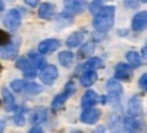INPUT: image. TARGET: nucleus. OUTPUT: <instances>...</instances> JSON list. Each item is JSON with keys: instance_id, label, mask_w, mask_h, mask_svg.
<instances>
[{"instance_id": "7c9ffc66", "label": "nucleus", "mask_w": 147, "mask_h": 133, "mask_svg": "<svg viewBox=\"0 0 147 133\" xmlns=\"http://www.w3.org/2000/svg\"><path fill=\"white\" fill-rule=\"evenodd\" d=\"M139 86H140L143 90L147 92V74H143V76L139 78Z\"/></svg>"}, {"instance_id": "1a4fd4ad", "label": "nucleus", "mask_w": 147, "mask_h": 133, "mask_svg": "<svg viewBox=\"0 0 147 133\" xmlns=\"http://www.w3.org/2000/svg\"><path fill=\"white\" fill-rule=\"evenodd\" d=\"M58 47H59V40L58 39H45L39 43V46H38V51H39L40 54L47 55V54L54 53Z\"/></svg>"}, {"instance_id": "b1692460", "label": "nucleus", "mask_w": 147, "mask_h": 133, "mask_svg": "<svg viewBox=\"0 0 147 133\" xmlns=\"http://www.w3.org/2000/svg\"><path fill=\"white\" fill-rule=\"evenodd\" d=\"M23 92L31 94V96L39 94L40 92H42V86L38 84H34V82H26V86H24V90H23Z\"/></svg>"}, {"instance_id": "0eeeda50", "label": "nucleus", "mask_w": 147, "mask_h": 133, "mask_svg": "<svg viewBox=\"0 0 147 133\" xmlns=\"http://www.w3.org/2000/svg\"><path fill=\"white\" fill-rule=\"evenodd\" d=\"M101 117V112L98 109H94V108H86L84 109V112L81 113L80 116V120L84 122V124H88V125H92V124H96Z\"/></svg>"}, {"instance_id": "72a5a7b5", "label": "nucleus", "mask_w": 147, "mask_h": 133, "mask_svg": "<svg viewBox=\"0 0 147 133\" xmlns=\"http://www.w3.org/2000/svg\"><path fill=\"white\" fill-rule=\"evenodd\" d=\"M30 132L31 133H40L42 132V128H40V126H32V128L30 129Z\"/></svg>"}, {"instance_id": "dca6fc26", "label": "nucleus", "mask_w": 147, "mask_h": 133, "mask_svg": "<svg viewBox=\"0 0 147 133\" xmlns=\"http://www.w3.org/2000/svg\"><path fill=\"white\" fill-rule=\"evenodd\" d=\"M85 34H86V30H78V31L70 34V36L66 39V46L67 47H77L82 42Z\"/></svg>"}, {"instance_id": "9b49d317", "label": "nucleus", "mask_w": 147, "mask_h": 133, "mask_svg": "<svg viewBox=\"0 0 147 133\" xmlns=\"http://www.w3.org/2000/svg\"><path fill=\"white\" fill-rule=\"evenodd\" d=\"M132 28L134 31H143L147 28V12H138L132 19Z\"/></svg>"}, {"instance_id": "393cba45", "label": "nucleus", "mask_w": 147, "mask_h": 133, "mask_svg": "<svg viewBox=\"0 0 147 133\" xmlns=\"http://www.w3.org/2000/svg\"><path fill=\"white\" fill-rule=\"evenodd\" d=\"M127 61L131 66L138 67L140 66V55H139L136 51H128L127 53Z\"/></svg>"}, {"instance_id": "6ab92c4d", "label": "nucleus", "mask_w": 147, "mask_h": 133, "mask_svg": "<svg viewBox=\"0 0 147 133\" xmlns=\"http://www.w3.org/2000/svg\"><path fill=\"white\" fill-rule=\"evenodd\" d=\"M54 12H55V8H54V5L51 3H43V4H40L39 9H38V13H39V16L42 19L53 18Z\"/></svg>"}, {"instance_id": "f3484780", "label": "nucleus", "mask_w": 147, "mask_h": 133, "mask_svg": "<svg viewBox=\"0 0 147 133\" xmlns=\"http://www.w3.org/2000/svg\"><path fill=\"white\" fill-rule=\"evenodd\" d=\"M142 102L139 100V97H132L129 100L128 102V113L131 116H135V117H138V116L142 114Z\"/></svg>"}, {"instance_id": "7ed1b4c3", "label": "nucleus", "mask_w": 147, "mask_h": 133, "mask_svg": "<svg viewBox=\"0 0 147 133\" xmlns=\"http://www.w3.org/2000/svg\"><path fill=\"white\" fill-rule=\"evenodd\" d=\"M3 23L4 26L11 30V31H16L20 24H22V15H20V11L16 8L9 9L8 12L5 13L4 19H3Z\"/></svg>"}, {"instance_id": "e433bc0d", "label": "nucleus", "mask_w": 147, "mask_h": 133, "mask_svg": "<svg viewBox=\"0 0 147 133\" xmlns=\"http://www.w3.org/2000/svg\"><path fill=\"white\" fill-rule=\"evenodd\" d=\"M143 55H144V57L147 58V46L144 47V49H143Z\"/></svg>"}, {"instance_id": "5701e85b", "label": "nucleus", "mask_w": 147, "mask_h": 133, "mask_svg": "<svg viewBox=\"0 0 147 133\" xmlns=\"http://www.w3.org/2000/svg\"><path fill=\"white\" fill-rule=\"evenodd\" d=\"M102 66H104V63H102V61L100 58L92 57L85 62V65L82 67H84V69H93L94 70V69H100V67H102Z\"/></svg>"}, {"instance_id": "f8f14e48", "label": "nucleus", "mask_w": 147, "mask_h": 133, "mask_svg": "<svg viewBox=\"0 0 147 133\" xmlns=\"http://www.w3.org/2000/svg\"><path fill=\"white\" fill-rule=\"evenodd\" d=\"M97 102H98L97 93L93 92V90H88V92L82 96V98H81V106L84 108V109H86V108H93Z\"/></svg>"}, {"instance_id": "9d476101", "label": "nucleus", "mask_w": 147, "mask_h": 133, "mask_svg": "<svg viewBox=\"0 0 147 133\" xmlns=\"http://www.w3.org/2000/svg\"><path fill=\"white\" fill-rule=\"evenodd\" d=\"M132 67L127 65V63H119L116 66L115 70V78L116 80H121V81H128L131 77H132Z\"/></svg>"}, {"instance_id": "ddd939ff", "label": "nucleus", "mask_w": 147, "mask_h": 133, "mask_svg": "<svg viewBox=\"0 0 147 133\" xmlns=\"http://www.w3.org/2000/svg\"><path fill=\"white\" fill-rule=\"evenodd\" d=\"M1 97H3V104H4L5 110L12 112L16 109V104H15V98H13L12 93L9 92L8 89H3L1 90Z\"/></svg>"}, {"instance_id": "4c0bfd02", "label": "nucleus", "mask_w": 147, "mask_h": 133, "mask_svg": "<svg viewBox=\"0 0 147 133\" xmlns=\"http://www.w3.org/2000/svg\"><path fill=\"white\" fill-rule=\"evenodd\" d=\"M142 1H144V3H147V0H142Z\"/></svg>"}, {"instance_id": "c85d7f7f", "label": "nucleus", "mask_w": 147, "mask_h": 133, "mask_svg": "<svg viewBox=\"0 0 147 133\" xmlns=\"http://www.w3.org/2000/svg\"><path fill=\"white\" fill-rule=\"evenodd\" d=\"M24 86H26V81L16 80L11 82V89H12L13 92H16V93H22L23 90H24Z\"/></svg>"}, {"instance_id": "f704fd0d", "label": "nucleus", "mask_w": 147, "mask_h": 133, "mask_svg": "<svg viewBox=\"0 0 147 133\" xmlns=\"http://www.w3.org/2000/svg\"><path fill=\"white\" fill-rule=\"evenodd\" d=\"M4 126H5L4 121H0V132H1V130H4Z\"/></svg>"}, {"instance_id": "c9c22d12", "label": "nucleus", "mask_w": 147, "mask_h": 133, "mask_svg": "<svg viewBox=\"0 0 147 133\" xmlns=\"http://www.w3.org/2000/svg\"><path fill=\"white\" fill-rule=\"evenodd\" d=\"M3 9H4V4H3V1L0 0V12H1Z\"/></svg>"}, {"instance_id": "473e14b6", "label": "nucleus", "mask_w": 147, "mask_h": 133, "mask_svg": "<svg viewBox=\"0 0 147 133\" xmlns=\"http://www.w3.org/2000/svg\"><path fill=\"white\" fill-rule=\"evenodd\" d=\"M24 3L27 5H30V7H36L38 3H39V0H24Z\"/></svg>"}, {"instance_id": "6e6552de", "label": "nucleus", "mask_w": 147, "mask_h": 133, "mask_svg": "<svg viewBox=\"0 0 147 133\" xmlns=\"http://www.w3.org/2000/svg\"><path fill=\"white\" fill-rule=\"evenodd\" d=\"M58 78V70L57 67L53 66V65H49V66H45L43 70L40 73V81L45 85H53L54 81Z\"/></svg>"}, {"instance_id": "c756f323", "label": "nucleus", "mask_w": 147, "mask_h": 133, "mask_svg": "<svg viewBox=\"0 0 147 133\" xmlns=\"http://www.w3.org/2000/svg\"><path fill=\"white\" fill-rule=\"evenodd\" d=\"M13 121H15L16 125H19V126L24 125V113H23L22 108H19L18 110H16V114H15V117H13Z\"/></svg>"}, {"instance_id": "2f4dec72", "label": "nucleus", "mask_w": 147, "mask_h": 133, "mask_svg": "<svg viewBox=\"0 0 147 133\" xmlns=\"http://www.w3.org/2000/svg\"><path fill=\"white\" fill-rule=\"evenodd\" d=\"M129 3H131V5H128L129 8H136V7H139L136 0H125V4H129Z\"/></svg>"}, {"instance_id": "39448f33", "label": "nucleus", "mask_w": 147, "mask_h": 133, "mask_svg": "<svg viewBox=\"0 0 147 133\" xmlns=\"http://www.w3.org/2000/svg\"><path fill=\"white\" fill-rule=\"evenodd\" d=\"M16 67L22 70L23 76L27 77V78H30V80H32V78L36 77L35 66H34V65L30 62V59H27V58H24V57L19 58L18 61H16Z\"/></svg>"}, {"instance_id": "bb28decb", "label": "nucleus", "mask_w": 147, "mask_h": 133, "mask_svg": "<svg viewBox=\"0 0 147 133\" xmlns=\"http://www.w3.org/2000/svg\"><path fill=\"white\" fill-rule=\"evenodd\" d=\"M104 3H105V0H93V1H92V3L89 4L90 12L93 13V15H96V13H97L100 9H102V7H104Z\"/></svg>"}, {"instance_id": "a878e982", "label": "nucleus", "mask_w": 147, "mask_h": 133, "mask_svg": "<svg viewBox=\"0 0 147 133\" xmlns=\"http://www.w3.org/2000/svg\"><path fill=\"white\" fill-rule=\"evenodd\" d=\"M93 50H94V44L92 43V42H88V43H85L84 46L80 49V51H78V57L80 58L88 57V55H90V54L93 53Z\"/></svg>"}, {"instance_id": "f257e3e1", "label": "nucleus", "mask_w": 147, "mask_h": 133, "mask_svg": "<svg viewBox=\"0 0 147 133\" xmlns=\"http://www.w3.org/2000/svg\"><path fill=\"white\" fill-rule=\"evenodd\" d=\"M115 22V7H102L93 19V27L98 32H107L113 27Z\"/></svg>"}, {"instance_id": "412c9836", "label": "nucleus", "mask_w": 147, "mask_h": 133, "mask_svg": "<svg viewBox=\"0 0 147 133\" xmlns=\"http://www.w3.org/2000/svg\"><path fill=\"white\" fill-rule=\"evenodd\" d=\"M28 59L35 66V69H43L46 66V59L40 54L35 53V51H30L28 53Z\"/></svg>"}, {"instance_id": "4be33fe9", "label": "nucleus", "mask_w": 147, "mask_h": 133, "mask_svg": "<svg viewBox=\"0 0 147 133\" xmlns=\"http://www.w3.org/2000/svg\"><path fill=\"white\" fill-rule=\"evenodd\" d=\"M73 59H74V55L71 51H61L59 55H58V61L62 65L63 67H69L73 63Z\"/></svg>"}, {"instance_id": "20e7f679", "label": "nucleus", "mask_w": 147, "mask_h": 133, "mask_svg": "<svg viewBox=\"0 0 147 133\" xmlns=\"http://www.w3.org/2000/svg\"><path fill=\"white\" fill-rule=\"evenodd\" d=\"M86 5H88L86 0H65V12L63 13L73 16V15L82 12L86 8Z\"/></svg>"}, {"instance_id": "423d86ee", "label": "nucleus", "mask_w": 147, "mask_h": 133, "mask_svg": "<svg viewBox=\"0 0 147 133\" xmlns=\"http://www.w3.org/2000/svg\"><path fill=\"white\" fill-rule=\"evenodd\" d=\"M107 89H108V96L111 98V101L119 104V101H120V98H121V94H123L121 85L116 80H109L107 82Z\"/></svg>"}, {"instance_id": "a211bd4d", "label": "nucleus", "mask_w": 147, "mask_h": 133, "mask_svg": "<svg viewBox=\"0 0 147 133\" xmlns=\"http://www.w3.org/2000/svg\"><path fill=\"white\" fill-rule=\"evenodd\" d=\"M47 120V109L45 108H38L32 112L31 114V122L35 125H39Z\"/></svg>"}, {"instance_id": "cd10ccee", "label": "nucleus", "mask_w": 147, "mask_h": 133, "mask_svg": "<svg viewBox=\"0 0 147 133\" xmlns=\"http://www.w3.org/2000/svg\"><path fill=\"white\" fill-rule=\"evenodd\" d=\"M11 42H12V39H11V35L8 32H5L4 30H0V47L8 46Z\"/></svg>"}, {"instance_id": "f03ea898", "label": "nucleus", "mask_w": 147, "mask_h": 133, "mask_svg": "<svg viewBox=\"0 0 147 133\" xmlns=\"http://www.w3.org/2000/svg\"><path fill=\"white\" fill-rule=\"evenodd\" d=\"M74 92H76L74 82H73V81H69V82L66 84V86H65V89H63L62 93H59L57 97L53 100V102H51V109H53L54 112L59 110V109L65 105V102L74 94Z\"/></svg>"}, {"instance_id": "4468645a", "label": "nucleus", "mask_w": 147, "mask_h": 133, "mask_svg": "<svg viewBox=\"0 0 147 133\" xmlns=\"http://www.w3.org/2000/svg\"><path fill=\"white\" fill-rule=\"evenodd\" d=\"M81 85L85 86V88H89L97 81V73L93 70V69H86L85 73L81 76Z\"/></svg>"}, {"instance_id": "aec40b11", "label": "nucleus", "mask_w": 147, "mask_h": 133, "mask_svg": "<svg viewBox=\"0 0 147 133\" xmlns=\"http://www.w3.org/2000/svg\"><path fill=\"white\" fill-rule=\"evenodd\" d=\"M123 125H124V128L127 130H139L140 129V121L135 117V116H127L124 120H123Z\"/></svg>"}, {"instance_id": "2eb2a0df", "label": "nucleus", "mask_w": 147, "mask_h": 133, "mask_svg": "<svg viewBox=\"0 0 147 133\" xmlns=\"http://www.w3.org/2000/svg\"><path fill=\"white\" fill-rule=\"evenodd\" d=\"M18 46L19 43H11L8 46H4V47H1L0 49V57L4 58V59H12V58L16 57V54H18Z\"/></svg>"}]
</instances>
